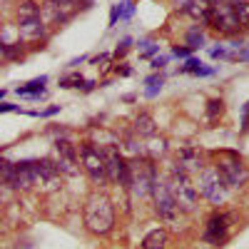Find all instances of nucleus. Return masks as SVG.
Here are the masks:
<instances>
[{
  "label": "nucleus",
  "mask_w": 249,
  "mask_h": 249,
  "mask_svg": "<svg viewBox=\"0 0 249 249\" xmlns=\"http://www.w3.org/2000/svg\"><path fill=\"white\" fill-rule=\"evenodd\" d=\"M85 227L92 232V234H100L105 237L112 232L115 227V207L110 202V197L105 195H92L85 204Z\"/></svg>",
  "instance_id": "f257e3e1"
},
{
  "label": "nucleus",
  "mask_w": 249,
  "mask_h": 249,
  "mask_svg": "<svg viewBox=\"0 0 249 249\" xmlns=\"http://www.w3.org/2000/svg\"><path fill=\"white\" fill-rule=\"evenodd\" d=\"M230 190L232 187L227 184V179L219 175V170L214 164H204L199 170V179H197V192L214 207L224 204L227 197H230Z\"/></svg>",
  "instance_id": "f03ea898"
},
{
  "label": "nucleus",
  "mask_w": 249,
  "mask_h": 249,
  "mask_svg": "<svg viewBox=\"0 0 249 249\" xmlns=\"http://www.w3.org/2000/svg\"><path fill=\"white\" fill-rule=\"evenodd\" d=\"M167 187H170V192H172V197H175L177 210H182V212H192L195 207H197V202H199L197 184L190 179V175L182 172L179 167H175V164H172V172H170Z\"/></svg>",
  "instance_id": "7ed1b4c3"
},
{
  "label": "nucleus",
  "mask_w": 249,
  "mask_h": 249,
  "mask_svg": "<svg viewBox=\"0 0 249 249\" xmlns=\"http://www.w3.org/2000/svg\"><path fill=\"white\" fill-rule=\"evenodd\" d=\"M130 190L137 197H144L152 192V184L157 182V167L152 160L144 157H132L130 162Z\"/></svg>",
  "instance_id": "20e7f679"
},
{
  "label": "nucleus",
  "mask_w": 249,
  "mask_h": 249,
  "mask_svg": "<svg viewBox=\"0 0 249 249\" xmlns=\"http://www.w3.org/2000/svg\"><path fill=\"white\" fill-rule=\"evenodd\" d=\"M80 162L85 172L90 175L92 182L105 184L107 182V167H105V155H102V147H95V142H85L80 147Z\"/></svg>",
  "instance_id": "39448f33"
},
{
  "label": "nucleus",
  "mask_w": 249,
  "mask_h": 249,
  "mask_svg": "<svg viewBox=\"0 0 249 249\" xmlns=\"http://www.w3.org/2000/svg\"><path fill=\"white\" fill-rule=\"evenodd\" d=\"M207 25H210L214 33H219V35H237L242 30L239 20H237L232 5L227 3V0H224V3H214L210 18H207Z\"/></svg>",
  "instance_id": "423d86ee"
},
{
  "label": "nucleus",
  "mask_w": 249,
  "mask_h": 249,
  "mask_svg": "<svg viewBox=\"0 0 249 249\" xmlns=\"http://www.w3.org/2000/svg\"><path fill=\"white\" fill-rule=\"evenodd\" d=\"M214 167L219 170V175L227 179V184H230V187H239V184L247 179V167L242 164V160H239L234 152H224V155H219Z\"/></svg>",
  "instance_id": "0eeeda50"
},
{
  "label": "nucleus",
  "mask_w": 249,
  "mask_h": 249,
  "mask_svg": "<svg viewBox=\"0 0 249 249\" xmlns=\"http://www.w3.org/2000/svg\"><path fill=\"white\" fill-rule=\"evenodd\" d=\"M152 199H155V210H157V214L162 217V219H167V222H172V219H177V204H175V197H172V192H170V187H167V182H162V179H157L155 184H152Z\"/></svg>",
  "instance_id": "6e6552de"
},
{
  "label": "nucleus",
  "mask_w": 249,
  "mask_h": 249,
  "mask_svg": "<svg viewBox=\"0 0 249 249\" xmlns=\"http://www.w3.org/2000/svg\"><path fill=\"white\" fill-rule=\"evenodd\" d=\"M230 230H232V214L227 212H217L207 219V227H204V242L207 244H224L227 237H230Z\"/></svg>",
  "instance_id": "1a4fd4ad"
},
{
  "label": "nucleus",
  "mask_w": 249,
  "mask_h": 249,
  "mask_svg": "<svg viewBox=\"0 0 249 249\" xmlns=\"http://www.w3.org/2000/svg\"><path fill=\"white\" fill-rule=\"evenodd\" d=\"M55 155H57L55 162H57L60 172H65L70 177H75L80 172V167H77L80 157H77V150L70 140H55Z\"/></svg>",
  "instance_id": "9d476101"
},
{
  "label": "nucleus",
  "mask_w": 249,
  "mask_h": 249,
  "mask_svg": "<svg viewBox=\"0 0 249 249\" xmlns=\"http://www.w3.org/2000/svg\"><path fill=\"white\" fill-rule=\"evenodd\" d=\"M175 167H179L187 175H195V172L199 175V170L204 167V157L197 147H192V144H182L175 155Z\"/></svg>",
  "instance_id": "9b49d317"
},
{
  "label": "nucleus",
  "mask_w": 249,
  "mask_h": 249,
  "mask_svg": "<svg viewBox=\"0 0 249 249\" xmlns=\"http://www.w3.org/2000/svg\"><path fill=\"white\" fill-rule=\"evenodd\" d=\"M33 175H35V184L55 187V182H57V177H60V167H57V162L50 160V157L33 160Z\"/></svg>",
  "instance_id": "f8f14e48"
},
{
  "label": "nucleus",
  "mask_w": 249,
  "mask_h": 249,
  "mask_svg": "<svg viewBox=\"0 0 249 249\" xmlns=\"http://www.w3.org/2000/svg\"><path fill=\"white\" fill-rule=\"evenodd\" d=\"M30 187H35L33 160L15 162V182H13V190H30Z\"/></svg>",
  "instance_id": "ddd939ff"
},
{
  "label": "nucleus",
  "mask_w": 249,
  "mask_h": 249,
  "mask_svg": "<svg viewBox=\"0 0 249 249\" xmlns=\"http://www.w3.org/2000/svg\"><path fill=\"white\" fill-rule=\"evenodd\" d=\"M132 130L137 137H155L157 135V122L150 112H140L135 117V124H132Z\"/></svg>",
  "instance_id": "4468645a"
},
{
  "label": "nucleus",
  "mask_w": 249,
  "mask_h": 249,
  "mask_svg": "<svg viewBox=\"0 0 249 249\" xmlns=\"http://www.w3.org/2000/svg\"><path fill=\"white\" fill-rule=\"evenodd\" d=\"M45 35V23L43 18H33V20H20V37L23 40H37Z\"/></svg>",
  "instance_id": "2eb2a0df"
},
{
  "label": "nucleus",
  "mask_w": 249,
  "mask_h": 249,
  "mask_svg": "<svg viewBox=\"0 0 249 249\" xmlns=\"http://www.w3.org/2000/svg\"><path fill=\"white\" fill-rule=\"evenodd\" d=\"M167 244H170V234H167V230H162V227H157V230H152V232H147L144 234V239H142V249H167Z\"/></svg>",
  "instance_id": "dca6fc26"
},
{
  "label": "nucleus",
  "mask_w": 249,
  "mask_h": 249,
  "mask_svg": "<svg viewBox=\"0 0 249 249\" xmlns=\"http://www.w3.org/2000/svg\"><path fill=\"white\" fill-rule=\"evenodd\" d=\"M212 8H214V3H212V0H192V3H190V8H187L184 13L190 15L192 20H199V23H207V18H210Z\"/></svg>",
  "instance_id": "f3484780"
},
{
  "label": "nucleus",
  "mask_w": 249,
  "mask_h": 249,
  "mask_svg": "<svg viewBox=\"0 0 249 249\" xmlns=\"http://www.w3.org/2000/svg\"><path fill=\"white\" fill-rule=\"evenodd\" d=\"M45 82H48V75L33 77L30 82H25V85H20L15 92H18V95H23V97H28V95H35V92H43V90H45Z\"/></svg>",
  "instance_id": "a211bd4d"
},
{
  "label": "nucleus",
  "mask_w": 249,
  "mask_h": 249,
  "mask_svg": "<svg viewBox=\"0 0 249 249\" xmlns=\"http://www.w3.org/2000/svg\"><path fill=\"white\" fill-rule=\"evenodd\" d=\"M184 45L190 48V50H197V48L204 45V30H202V25H192L190 30H187V35H184Z\"/></svg>",
  "instance_id": "6ab92c4d"
},
{
  "label": "nucleus",
  "mask_w": 249,
  "mask_h": 249,
  "mask_svg": "<svg viewBox=\"0 0 249 249\" xmlns=\"http://www.w3.org/2000/svg\"><path fill=\"white\" fill-rule=\"evenodd\" d=\"M144 150H147V155H150V160H155V157H162L164 152H167V140L164 137H150V142L144 144Z\"/></svg>",
  "instance_id": "aec40b11"
},
{
  "label": "nucleus",
  "mask_w": 249,
  "mask_h": 249,
  "mask_svg": "<svg viewBox=\"0 0 249 249\" xmlns=\"http://www.w3.org/2000/svg\"><path fill=\"white\" fill-rule=\"evenodd\" d=\"M227 3L232 5L237 20H239V25H249V0H227Z\"/></svg>",
  "instance_id": "412c9836"
},
{
  "label": "nucleus",
  "mask_w": 249,
  "mask_h": 249,
  "mask_svg": "<svg viewBox=\"0 0 249 249\" xmlns=\"http://www.w3.org/2000/svg\"><path fill=\"white\" fill-rule=\"evenodd\" d=\"M13 182H15V162L0 157V184L13 187Z\"/></svg>",
  "instance_id": "4be33fe9"
},
{
  "label": "nucleus",
  "mask_w": 249,
  "mask_h": 249,
  "mask_svg": "<svg viewBox=\"0 0 249 249\" xmlns=\"http://www.w3.org/2000/svg\"><path fill=\"white\" fill-rule=\"evenodd\" d=\"M40 8L35 0H23L20 3V8H18V15H20V20H33V18H40Z\"/></svg>",
  "instance_id": "5701e85b"
},
{
  "label": "nucleus",
  "mask_w": 249,
  "mask_h": 249,
  "mask_svg": "<svg viewBox=\"0 0 249 249\" xmlns=\"http://www.w3.org/2000/svg\"><path fill=\"white\" fill-rule=\"evenodd\" d=\"M144 95L147 97H155V95H160V90H162V85H164V75L162 72H155V75H150L147 80H144Z\"/></svg>",
  "instance_id": "b1692460"
},
{
  "label": "nucleus",
  "mask_w": 249,
  "mask_h": 249,
  "mask_svg": "<svg viewBox=\"0 0 249 249\" xmlns=\"http://www.w3.org/2000/svg\"><path fill=\"white\" fill-rule=\"evenodd\" d=\"M137 53H140V57H152V55H157V53H160V45L155 43L152 37L140 40V43H137Z\"/></svg>",
  "instance_id": "393cba45"
},
{
  "label": "nucleus",
  "mask_w": 249,
  "mask_h": 249,
  "mask_svg": "<svg viewBox=\"0 0 249 249\" xmlns=\"http://www.w3.org/2000/svg\"><path fill=\"white\" fill-rule=\"evenodd\" d=\"M222 112H224V100L214 97V100L207 102V120H210V122H214L217 117H222Z\"/></svg>",
  "instance_id": "a878e982"
},
{
  "label": "nucleus",
  "mask_w": 249,
  "mask_h": 249,
  "mask_svg": "<svg viewBox=\"0 0 249 249\" xmlns=\"http://www.w3.org/2000/svg\"><path fill=\"white\" fill-rule=\"evenodd\" d=\"M82 82H85V77H82L80 72H72V75H65L60 77V88H82Z\"/></svg>",
  "instance_id": "bb28decb"
},
{
  "label": "nucleus",
  "mask_w": 249,
  "mask_h": 249,
  "mask_svg": "<svg viewBox=\"0 0 249 249\" xmlns=\"http://www.w3.org/2000/svg\"><path fill=\"white\" fill-rule=\"evenodd\" d=\"M122 144H124L122 150L127 152V155H132V157H140V155H142V150H144L142 144H137V140H135V137H127V140H124Z\"/></svg>",
  "instance_id": "cd10ccee"
},
{
  "label": "nucleus",
  "mask_w": 249,
  "mask_h": 249,
  "mask_svg": "<svg viewBox=\"0 0 249 249\" xmlns=\"http://www.w3.org/2000/svg\"><path fill=\"white\" fill-rule=\"evenodd\" d=\"M117 13H120V20H130V18L135 15L132 0H122V3H117Z\"/></svg>",
  "instance_id": "c85d7f7f"
},
{
  "label": "nucleus",
  "mask_w": 249,
  "mask_h": 249,
  "mask_svg": "<svg viewBox=\"0 0 249 249\" xmlns=\"http://www.w3.org/2000/svg\"><path fill=\"white\" fill-rule=\"evenodd\" d=\"M130 48H132V37H122L117 43V48H115V53H112V57H124Z\"/></svg>",
  "instance_id": "c756f323"
},
{
  "label": "nucleus",
  "mask_w": 249,
  "mask_h": 249,
  "mask_svg": "<svg viewBox=\"0 0 249 249\" xmlns=\"http://www.w3.org/2000/svg\"><path fill=\"white\" fill-rule=\"evenodd\" d=\"M199 68H202V62H199L197 57H187V60H184V65L179 68V72H195V75H197Z\"/></svg>",
  "instance_id": "7c9ffc66"
},
{
  "label": "nucleus",
  "mask_w": 249,
  "mask_h": 249,
  "mask_svg": "<svg viewBox=\"0 0 249 249\" xmlns=\"http://www.w3.org/2000/svg\"><path fill=\"white\" fill-rule=\"evenodd\" d=\"M242 132H249V102L242 107Z\"/></svg>",
  "instance_id": "2f4dec72"
},
{
  "label": "nucleus",
  "mask_w": 249,
  "mask_h": 249,
  "mask_svg": "<svg viewBox=\"0 0 249 249\" xmlns=\"http://www.w3.org/2000/svg\"><path fill=\"white\" fill-rule=\"evenodd\" d=\"M112 60V55H107V53H102V55H97V57H92V62H95V65L97 68H105L107 65V62Z\"/></svg>",
  "instance_id": "473e14b6"
},
{
  "label": "nucleus",
  "mask_w": 249,
  "mask_h": 249,
  "mask_svg": "<svg viewBox=\"0 0 249 249\" xmlns=\"http://www.w3.org/2000/svg\"><path fill=\"white\" fill-rule=\"evenodd\" d=\"M167 60H170L167 55H160V57H152V68H155V70L160 72V70H162L164 65H167Z\"/></svg>",
  "instance_id": "72a5a7b5"
},
{
  "label": "nucleus",
  "mask_w": 249,
  "mask_h": 249,
  "mask_svg": "<svg viewBox=\"0 0 249 249\" xmlns=\"http://www.w3.org/2000/svg\"><path fill=\"white\" fill-rule=\"evenodd\" d=\"M190 53H192V50L187 48V45H182V48L177 45V48L172 50V55H175V57H182V60H187V57H190Z\"/></svg>",
  "instance_id": "f704fd0d"
},
{
  "label": "nucleus",
  "mask_w": 249,
  "mask_h": 249,
  "mask_svg": "<svg viewBox=\"0 0 249 249\" xmlns=\"http://www.w3.org/2000/svg\"><path fill=\"white\" fill-rule=\"evenodd\" d=\"M190 3H192V0H172L175 10H179V13H184L187 8H190Z\"/></svg>",
  "instance_id": "c9c22d12"
},
{
  "label": "nucleus",
  "mask_w": 249,
  "mask_h": 249,
  "mask_svg": "<svg viewBox=\"0 0 249 249\" xmlns=\"http://www.w3.org/2000/svg\"><path fill=\"white\" fill-rule=\"evenodd\" d=\"M115 72H117L120 77H127V75H132V68H130V65H124V62H122V65H117V68H115Z\"/></svg>",
  "instance_id": "e433bc0d"
},
{
  "label": "nucleus",
  "mask_w": 249,
  "mask_h": 249,
  "mask_svg": "<svg viewBox=\"0 0 249 249\" xmlns=\"http://www.w3.org/2000/svg\"><path fill=\"white\" fill-rule=\"evenodd\" d=\"M117 20H120V13H117V5H112V10H110V23H107V28H115V25H117Z\"/></svg>",
  "instance_id": "4c0bfd02"
},
{
  "label": "nucleus",
  "mask_w": 249,
  "mask_h": 249,
  "mask_svg": "<svg viewBox=\"0 0 249 249\" xmlns=\"http://www.w3.org/2000/svg\"><path fill=\"white\" fill-rule=\"evenodd\" d=\"M60 112V105H53V107H48V110H43V112H37L40 117H53V115H57Z\"/></svg>",
  "instance_id": "58836bf2"
},
{
  "label": "nucleus",
  "mask_w": 249,
  "mask_h": 249,
  "mask_svg": "<svg viewBox=\"0 0 249 249\" xmlns=\"http://www.w3.org/2000/svg\"><path fill=\"white\" fill-rule=\"evenodd\" d=\"M18 105H10V102H0V112H18Z\"/></svg>",
  "instance_id": "ea45409f"
},
{
  "label": "nucleus",
  "mask_w": 249,
  "mask_h": 249,
  "mask_svg": "<svg viewBox=\"0 0 249 249\" xmlns=\"http://www.w3.org/2000/svg\"><path fill=\"white\" fill-rule=\"evenodd\" d=\"M95 85H97V82H92V80H85V82H82V90H85V92H90V90H95Z\"/></svg>",
  "instance_id": "a19ab883"
},
{
  "label": "nucleus",
  "mask_w": 249,
  "mask_h": 249,
  "mask_svg": "<svg viewBox=\"0 0 249 249\" xmlns=\"http://www.w3.org/2000/svg\"><path fill=\"white\" fill-rule=\"evenodd\" d=\"M0 57H8V45L0 43Z\"/></svg>",
  "instance_id": "79ce46f5"
},
{
  "label": "nucleus",
  "mask_w": 249,
  "mask_h": 249,
  "mask_svg": "<svg viewBox=\"0 0 249 249\" xmlns=\"http://www.w3.org/2000/svg\"><path fill=\"white\" fill-rule=\"evenodd\" d=\"M15 249H33V247H30V244H28V242H23V244H18V247H15Z\"/></svg>",
  "instance_id": "37998d69"
},
{
  "label": "nucleus",
  "mask_w": 249,
  "mask_h": 249,
  "mask_svg": "<svg viewBox=\"0 0 249 249\" xmlns=\"http://www.w3.org/2000/svg\"><path fill=\"white\" fill-rule=\"evenodd\" d=\"M5 97V90H0V100H3Z\"/></svg>",
  "instance_id": "c03bdc74"
}]
</instances>
